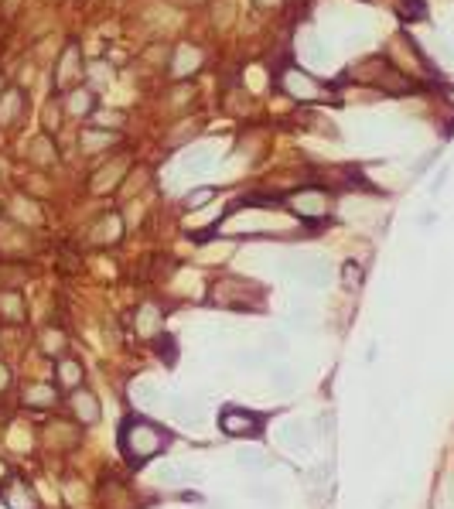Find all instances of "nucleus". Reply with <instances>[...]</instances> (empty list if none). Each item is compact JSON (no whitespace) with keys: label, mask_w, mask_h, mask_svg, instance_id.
<instances>
[{"label":"nucleus","mask_w":454,"mask_h":509,"mask_svg":"<svg viewBox=\"0 0 454 509\" xmlns=\"http://www.w3.org/2000/svg\"><path fill=\"white\" fill-rule=\"evenodd\" d=\"M65 109H69V116H89L96 109V96L89 89H72L69 100H65Z\"/></svg>","instance_id":"18"},{"label":"nucleus","mask_w":454,"mask_h":509,"mask_svg":"<svg viewBox=\"0 0 454 509\" xmlns=\"http://www.w3.org/2000/svg\"><path fill=\"white\" fill-rule=\"evenodd\" d=\"M280 441H283L287 448H307V427H304L301 420H287V424L280 427Z\"/></svg>","instance_id":"21"},{"label":"nucleus","mask_w":454,"mask_h":509,"mask_svg":"<svg viewBox=\"0 0 454 509\" xmlns=\"http://www.w3.org/2000/svg\"><path fill=\"white\" fill-rule=\"evenodd\" d=\"M147 178H151V171H147V168H137V171H127V178H123V192H127V195H130V192L137 195V192L144 188V182H147Z\"/></svg>","instance_id":"29"},{"label":"nucleus","mask_w":454,"mask_h":509,"mask_svg":"<svg viewBox=\"0 0 454 509\" xmlns=\"http://www.w3.org/2000/svg\"><path fill=\"white\" fill-rule=\"evenodd\" d=\"M280 89L290 96V100H297V102H321V100H328V89L311 76V72H304V69H283L280 72Z\"/></svg>","instance_id":"3"},{"label":"nucleus","mask_w":454,"mask_h":509,"mask_svg":"<svg viewBox=\"0 0 454 509\" xmlns=\"http://www.w3.org/2000/svg\"><path fill=\"white\" fill-rule=\"evenodd\" d=\"M79 76H83V55H79V45H69L55 69V89H72Z\"/></svg>","instance_id":"8"},{"label":"nucleus","mask_w":454,"mask_h":509,"mask_svg":"<svg viewBox=\"0 0 454 509\" xmlns=\"http://www.w3.org/2000/svg\"><path fill=\"white\" fill-rule=\"evenodd\" d=\"M58 387H65V390L83 387V362L79 359H69V356L58 359Z\"/></svg>","instance_id":"17"},{"label":"nucleus","mask_w":454,"mask_h":509,"mask_svg":"<svg viewBox=\"0 0 454 509\" xmlns=\"http://www.w3.org/2000/svg\"><path fill=\"white\" fill-rule=\"evenodd\" d=\"M184 171L188 175H205L212 164H215V154L208 151V147H202V151H191V154H184Z\"/></svg>","instance_id":"19"},{"label":"nucleus","mask_w":454,"mask_h":509,"mask_svg":"<svg viewBox=\"0 0 454 509\" xmlns=\"http://www.w3.org/2000/svg\"><path fill=\"white\" fill-rule=\"evenodd\" d=\"M24 109H28V96L21 89H7L0 96V127H14L24 116Z\"/></svg>","instance_id":"14"},{"label":"nucleus","mask_w":454,"mask_h":509,"mask_svg":"<svg viewBox=\"0 0 454 509\" xmlns=\"http://www.w3.org/2000/svg\"><path fill=\"white\" fill-rule=\"evenodd\" d=\"M154 479H158L161 486H182L184 479H188V472L178 468V465H161V468L154 472Z\"/></svg>","instance_id":"25"},{"label":"nucleus","mask_w":454,"mask_h":509,"mask_svg":"<svg viewBox=\"0 0 454 509\" xmlns=\"http://www.w3.org/2000/svg\"><path fill=\"white\" fill-rule=\"evenodd\" d=\"M0 499H3L7 509H38V499H34L31 486L21 482V479H7L0 486Z\"/></svg>","instance_id":"11"},{"label":"nucleus","mask_w":454,"mask_h":509,"mask_svg":"<svg viewBox=\"0 0 454 509\" xmlns=\"http://www.w3.org/2000/svg\"><path fill=\"white\" fill-rule=\"evenodd\" d=\"M28 151H31V161L34 164H55V144L48 137H34Z\"/></svg>","instance_id":"23"},{"label":"nucleus","mask_w":454,"mask_h":509,"mask_svg":"<svg viewBox=\"0 0 454 509\" xmlns=\"http://www.w3.org/2000/svg\"><path fill=\"white\" fill-rule=\"evenodd\" d=\"M287 205H290V212L301 215V219H325V215L335 208L332 195L321 192V188H301V192H294V195L287 199Z\"/></svg>","instance_id":"4"},{"label":"nucleus","mask_w":454,"mask_h":509,"mask_svg":"<svg viewBox=\"0 0 454 509\" xmlns=\"http://www.w3.org/2000/svg\"><path fill=\"white\" fill-rule=\"evenodd\" d=\"M342 284H345L349 291H359V288H363V267L349 260V263L342 267Z\"/></svg>","instance_id":"30"},{"label":"nucleus","mask_w":454,"mask_h":509,"mask_svg":"<svg viewBox=\"0 0 454 509\" xmlns=\"http://www.w3.org/2000/svg\"><path fill=\"white\" fill-rule=\"evenodd\" d=\"M314 431H318V434H332V431H335V413H321V417L314 420Z\"/></svg>","instance_id":"35"},{"label":"nucleus","mask_w":454,"mask_h":509,"mask_svg":"<svg viewBox=\"0 0 454 509\" xmlns=\"http://www.w3.org/2000/svg\"><path fill=\"white\" fill-rule=\"evenodd\" d=\"M109 144H113V133H106V130H92V127H86V130H83V137H79V147H83L86 154L106 151Z\"/></svg>","instance_id":"20"},{"label":"nucleus","mask_w":454,"mask_h":509,"mask_svg":"<svg viewBox=\"0 0 454 509\" xmlns=\"http://www.w3.org/2000/svg\"><path fill=\"white\" fill-rule=\"evenodd\" d=\"M198 133V123H184V130H178L175 137H171V144H182L184 137H195Z\"/></svg>","instance_id":"36"},{"label":"nucleus","mask_w":454,"mask_h":509,"mask_svg":"<svg viewBox=\"0 0 454 509\" xmlns=\"http://www.w3.org/2000/svg\"><path fill=\"white\" fill-rule=\"evenodd\" d=\"M202 62H205V55H202V48H195V45H182L178 52H175V62H171V72L184 79V76H191V72H198L202 69Z\"/></svg>","instance_id":"15"},{"label":"nucleus","mask_w":454,"mask_h":509,"mask_svg":"<svg viewBox=\"0 0 454 509\" xmlns=\"http://www.w3.org/2000/svg\"><path fill=\"white\" fill-rule=\"evenodd\" d=\"M28 305H24V294L21 291H0V318L3 321H24Z\"/></svg>","instance_id":"16"},{"label":"nucleus","mask_w":454,"mask_h":509,"mask_svg":"<svg viewBox=\"0 0 454 509\" xmlns=\"http://www.w3.org/2000/svg\"><path fill=\"white\" fill-rule=\"evenodd\" d=\"M239 465L243 468H267V458L260 451H246V455H239Z\"/></svg>","instance_id":"33"},{"label":"nucleus","mask_w":454,"mask_h":509,"mask_svg":"<svg viewBox=\"0 0 454 509\" xmlns=\"http://www.w3.org/2000/svg\"><path fill=\"white\" fill-rule=\"evenodd\" d=\"M171 413H175L178 420H191V417H195V407H191L184 397H175V400H171Z\"/></svg>","instance_id":"32"},{"label":"nucleus","mask_w":454,"mask_h":509,"mask_svg":"<svg viewBox=\"0 0 454 509\" xmlns=\"http://www.w3.org/2000/svg\"><path fill=\"white\" fill-rule=\"evenodd\" d=\"M21 400L28 404V407H55L58 404V390L52 387V383H24V390H21Z\"/></svg>","instance_id":"13"},{"label":"nucleus","mask_w":454,"mask_h":509,"mask_svg":"<svg viewBox=\"0 0 454 509\" xmlns=\"http://www.w3.org/2000/svg\"><path fill=\"white\" fill-rule=\"evenodd\" d=\"M0 475H3V465H0Z\"/></svg>","instance_id":"40"},{"label":"nucleus","mask_w":454,"mask_h":509,"mask_svg":"<svg viewBox=\"0 0 454 509\" xmlns=\"http://www.w3.org/2000/svg\"><path fill=\"white\" fill-rule=\"evenodd\" d=\"M219 427H222V434H229V437H257V434H260V417L250 413V410L229 407V410H222Z\"/></svg>","instance_id":"5"},{"label":"nucleus","mask_w":454,"mask_h":509,"mask_svg":"<svg viewBox=\"0 0 454 509\" xmlns=\"http://www.w3.org/2000/svg\"><path fill=\"white\" fill-rule=\"evenodd\" d=\"M7 387H10V369H7V366L0 362V393H3Z\"/></svg>","instance_id":"38"},{"label":"nucleus","mask_w":454,"mask_h":509,"mask_svg":"<svg viewBox=\"0 0 454 509\" xmlns=\"http://www.w3.org/2000/svg\"><path fill=\"white\" fill-rule=\"evenodd\" d=\"M273 387H277V390H290V387H294L290 369H283V366H280V369H273Z\"/></svg>","instance_id":"34"},{"label":"nucleus","mask_w":454,"mask_h":509,"mask_svg":"<svg viewBox=\"0 0 454 509\" xmlns=\"http://www.w3.org/2000/svg\"><path fill=\"white\" fill-rule=\"evenodd\" d=\"M133 335L137 338H158L161 335V325H164V311H161V305H154V301H144V305L133 307Z\"/></svg>","instance_id":"6"},{"label":"nucleus","mask_w":454,"mask_h":509,"mask_svg":"<svg viewBox=\"0 0 454 509\" xmlns=\"http://www.w3.org/2000/svg\"><path fill=\"white\" fill-rule=\"evenodd\" d=\"M120 236H123V215L120 212H106L89 229L92 246H113V243H120Z\"/></svg>","instance_id":"10"},{"label":"nucleus","mask_w":454,"mask_h":509,"mask_svg":"<svg viewBox=\"0 0 454 509\" xmlns=\"http://www.w3.org/2000/svg\"><path fill=\"white\" fill-rule=\"evenodd\" d=\"M257 3H263V7H273V3H280V0H257Z\"/></svg>","instance_id":"39"},{"label":"nucleus","mask_w":454,"mask_h":509,"mask_svg":"<svg viewBox=\"0 0 454 509\" xmlns=\"http://www.w3.org/2000/svg\"><path fill=\"white\" fill-rule=\"evenodd\" d=\"M208 305L219 307H257L260 305V291L239 277H226L219 284H212V294H208Z\"/></svg>","instance_id":"2"},{"label":"nucleus","mask_w":454,"mask_h":509,"mask_svg":"<svg viewBox=\"0 0 454 509\" xmlns=\"http://www.w3.org/2000/svg\"><path fill=\"white\" fill-rule=\"evenodd\" d=\"M212 199H215V188H195V192L184 195V208H188V212H198L202 205H208Z\"/></svg>","instance_id":"28"},{"label":"nucleus","mask_w":454,"mask_h":509,"mask_svg":"<svg viewBox=\"0 0 454 509\" xmlns=\"http://www.w3.org/2000/svg\"><path fill=\"white\" fill-rule=\"evenodd\" d=\"M301 277H304L307 284H314V288H325V284H328V277H332L328 260H311L307 267H301Z\"/></svg>","instance_id":"22"},{"label":"nucleus","mask_w":454,"mask_h":509,"mask_svg":"<svg viewBox=\"0 0 454 509\" xmlns=\"http://www.w3.org/2000/svg\"><path fill=\"white\" fill-rule=\"evenodd\" d=\"M127 171H130V161L127 158H113L106 168H99L96 175H92L89 182V192L92 195H106V192H116L120 188V182L127 178Z\"/></svg>","instance_id":"7"},{"label":"nucleus","mask_w":454,"mask_h":509,"mask_svg":"<svg viewBox=\"0 0 454 509\" xmlns=\"http://www.w3.org/2000/svg\"><path fill=\"white\" fill-rule=\"evenodd\" d=\"M28 246H31L28 232L21 226H14L10 219H0V257H7V260L10 257H24Z\"/></svg>","instance_id":"9"},{"label":"nucleus","mask_w":454,"mask_h":509,"mask_svg":"<svg viewBox=\"0 0 454 509\" xmlns=\"http://www.w3.org/2000/svg\"><path fill=\"white\" fill-rule=\"evenodd\" d=\"M48 444H76V431H69V424H52L48 427Z\"/></svg>","instance_id":"31"},{"label":"nucleus","mask_w":454,"mask_h":509,"mask_svg":"<svg viewBox=\"0 0 454 509\" xmlns=\"http://www.w3.org/2000/svg\"><path fill=\"white\" fill-rule=\"evenodd\" d=\"M120 444H123V455H127L130 465H144V462H151L154 455H161V448L168 444V434H164L158 424H151V420H144V417H133V420L123 424Z\"/></svg>","instance_id":"1"},{"label":"nucleus","mask_w":454,"mask_h":509,"mask_svg":"<svg viewBox=\"0 0 454 509\" xmlns=\"http://www.w3.org/2000/svg\"><path fill=\"white\" fill-rule=\"evenodd\" d=\"M41 342H45V352L48 356H62L65 352V335L58 328H45L41 332Z\"/></svg>","instance_id":"26"},{"label":"nucleus","mask_w":454,"mask_h":509,"mask_svg":"<svg viewBox=\"0 0 454 509\" xmlns=\"http://www.w3.org/2000/svg\"><path fill=\"white\" fill-rule=\"evenodd\" d=\"M102 506L106 509H130V492H127L123 486L109 482V486L102 489Z\"/></svg>","instance_id":"24"},{"label":"nucleus","mask_w":454,"mask_h":509,"mask_svg":"<svg viewBox=\"0 0 454 509\" xmlns=\"http://www.w3.org/2000/svg\"><path fill=\"white\" fill-rule=\"evenodd\" d=\"M69 404H72V413H76V420L79 424H86V427H92L96 420H99V400H96V393H89V390H72V397H69Z\"/></svg>","instance_id":"12"},{"label":"nucleus","mask_w":454,"mask_h":509,"mask_svg":"<svg viewBox=\"0 0 454 509\" xmlns=\"http://www.w3.org/2000/svg\"><path fill=\"white\" fill-rule=\"evenodd\" d=\"M191 96H195V89H191V86H182V89L175 93V102L182 106V102H188V100H191Z\"/></svg>","instance_id":"37"},{"label":"nucleus","mask_w":454,"mask_h":509,"mask_svg":"<svg viewBox=\"0 0 454 509\" xmlns=\"http://www.w3.org/2000/svg\"><path fill=\"white\" fill-rule=\"evenodd\" d=\"M133 397H137V404H140V407H158V404H161V400H158V397H161V390H158L154 383H137Z\"/></svg>","instance_id":"27"}]
</instances>
